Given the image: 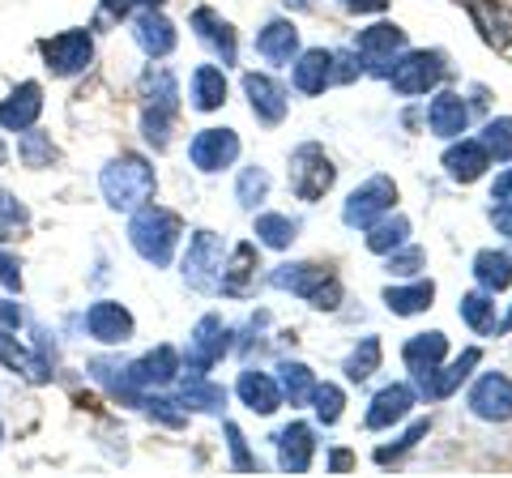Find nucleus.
<instances>
[{
	"label": "nucleus",
	"instance_id": "f257e3e1",
	"mask_svg": "<svg viewBox=\"0 0 512 478\" xmlns=\"http://www.w3.org/2000/svg\"><path fill=\"white\" fill-rule=\"evenodd\" d=\"M180 235H184L180 214L163 210V205H141V210H133V222H128V244H133L137 257L150 261L154 269L171 265Z\"/></svg>",
	"mask_w": 512,
	"mask_h": 478
},
{
	"label": "nucleus",
	"instance_id": "f03ea898",
	"mask_svg": "<svg viewBox=\"0 0 512 478\" xmlns=\"http://www.w3.org/2000/svg\"><path fill=\"white\" fill-rule=\"evenodd\" d=\"M99 188L111 210L133 214L154 197V167L141 154H120L99 171Z\"/></svg>",
	"mask_w": 512,
	"mask_h": 478
},
{
	"label": "nucleus",
	"instance_id": "7ed1b4c3",
	"mask_svg": "<svg viewBox=\"0 0 512 478\" xmlns=\"http://www.w3.org/2000/svg\"><path fill=\"white\" fill-rule=\"evenodd\" d=\"M338 180V167L333 158L316 146V141H303V146L291 154V188L299 201H320Z\"/></svg>",
	"mask_w": 512,
	"mask_h": 478
},
{
	"label": "nucleus",
	"instance_id": "20e7f679",
	"mask_svg": "<svg viewBox=\"0 0 512 478\" xmlns=\"http://www.w3.org/2000/svg\"><path fill=\"white\" fill-rule=\"evenodd\" d=\"M180 274H184V282L192 286V291H201V295L218 291V278H222V239L210 227L192 231Z\"/></svg>",
	"mask_w": 512,
	"mask_h": 478
},
{
	"label": "nucleus",
	"instance_id": "39448f33",
	"mask_svg": "<svg viewBox=\"0 0 512 478\" xmlns=\"http://www.w3.org/2000/svg\"><path fill=\"white\" fill-rule=\"evenodd\" d=\"M393 201H397V184L389 180V175H372V180L359 184L355 193L346 197V205H342V222H346V227L367 231L376 218L393 214Z\"/></svg>",
	"mask_w": 512,
	"mask_h": 478
},
{
	"label": "nucleus",
	"instance_id": "423d86ee",
	"mask_svg": "<svg viewBox=\"0 0 512 478\" xmlns=\"http://www.w3.org/2000/svg\"><path fill=\"white\" fill-rule=\"evenodd\" d=\"M39 52H43V65L52 69V77H77L90 69L94 39H90V30H60V35L39 43Z\"/></svg>",
	"mask_w": 512,
	"mask_h": 478
},
{
	"label": "nucleus",
	"instance_id": "0eeeda50",
	"mask_svg": "<svg viewBox=\"0 0 512 478\" xmlns=\"http://www.w3.org/2000/svg\"><path fill=\"white\" fill-rule=\"evenodd\" d=\"M389 86L397 94H427L431 86L444 82V56L440 52H406L393 69H384Z\"/></svg>",
	"mask_w": 512,
	"mask_h": 478
},
{
	"label": "nucleus",
	"instance_id": "6e6552de",
	"mask_svg": "<svg viewBox=\"0 0 512 478\" xmlns=\"http://www.w3.org/2000/svg\"><path fill=\"white\" fill-rule=\"evenodd\" d=\"M231 329L222 325V316H201L197 329H192V338H188V372H210L214 363L231 350Z\"/></svg>",
	"mask_w": 512,
	"mask_h": 478
},
{
	"label": "nucleus",
	"instance_id": "1a4fd4ad",
	"mask_svg": "<svg viewBox=\"0 0 512 478\" xmlns=\"http://www.w3.org/2000/svg\"><path fill=\"white\" fill-rule=\"evenodd\" d=\"M188 158L197 171H222L239 158V133L235 129H201L192 137Z\"/></svg>",
	"mask_w": 512,
	"mask_h": 478
},
{
	"label": "nucleus",
	"instance_id": "9d476101",
	"mask_svg": "<svg viewBox=\"0 0 512 478\" xmlns=\"http://www.w3.org/2000/svg\"><path fill=\"white\" fill-rule=\"evenodd\" d=\"M86 329L94 342L103 346H124L128 338H133V312H128L124 304H116V299H99V304H90L86 312Z\"/></svg>",
	"mask_w": 512,
	"mask_h": 478
},
{
	"label": "nucleus",
	"instance_id": "9b49d317",
	"mask_svg": "<svg viewBox=\"0 0 512 478\" xmlns=\"http://www.w3.org/2000/svg\"><path fill=\"white\" fill-rule=\"evenodd\" d=\"M470 410L483 423H508L512 419V380L500 376V372H487L470 389Z\"/></svg>",
	"mask_w": 512,
	"mask_h": 478
},
{
	"label": "nucleus",
	"instance_id": "f8f14e48",
	"mask_svg": "<svg viewBox=\"0 0 512 478\" xmlns=\"http://www.w3.org/2000/svg\"><path fill=\"white\" fill-rule=\"evenodd\" d=\"M244 94L252 103V116L261 124H282L286 120V107H291V99H286V90L274 82V77L244 73Z\"/></svg>",
	"mask_w": 512,
	"mask_h": 478
},
{
	"label": "nucleus",
	"instance_id": "ddd939ff",
	"mask_svg": "<svg viewBox=\"0 0 512 478\" xmlns=\"http://www.w3.org/2000/svg\"><path fill=\"white\" fill-rule=\"evenodd\" d=\"M175 376H180V355H175V346H158L150 355H141L137 363H128V380H133L137 389L175 385Z\"/></svg>",
	"mask_w": 512,
	"mask_h": 478
},
{
	"label": "nucleus",
	"instance_id": "4468645a",
	"mask_svg": "<svg viewBox=\"0 0 512 478\" xmlns=\"http://www.w3.org/2000/svg\"><path fill=\"white\" fill-rule=\"evenodd\" d=\"M39 111H43V86L39 82H22L5 103H0V129H9V133L35 129Z\"/></svg>",
	"mask_w": 512,
	"mask_h": 478
},
{
	"label": "nucleus",
	"instance_id": "2eb2a0df",
	"mask_svg": "<svg viewBox=\"0 0 512 478\" xmlns=\"http://www.w3.org/2000/svg\"><path fill=\"white\" fill-rule=\"evenodd\" d=\"M133 39H137V47L146 56H154V60H163V56H171L175 52V26L163 18L158 9H141L137 18H133Z\"/></svg>",
	"mask_w": 512,
	"mask_h": 478
},
{
	"label": "nucleus",
	"instance_id": "dca6fc26",
	"mask_svg": "<svg viewBox=\"0 0 512 478\" xmlns=\"http://www.w3.org/2000/svg\"><path fill=\"white\" fill-rule=\"evenodd\" d=\"M274 444H278V466L286 474H308L312 453H316V440H312V427L308 423L282 427V432L274 436Z\"/></svg>",
	"mask_w": 512,
	"mask_h": 478
},
{
	"label": "nucleus",
	"instance_id": "f3484780",
	"mask_svg": "<svg viewBox=\"0 0 512 478\" xmlns=\"http://www.w3.org/2000/svg\"><path fill=\"white\" fill-rule=\"evenodd\" d=\"M192 30H197V39L210 47V52L222 60V65H235L239 43H235V30H231L227 18H218L214 9H197V13H192Z\"/></svg>",
	"mask_w": 512,
	"mask_h": 478
},
{
	"label": "nucleus",
	"instance_id": "a211bd4d",
	"mask_svg": "<svg viewBox=\"0 0 512 478\" xmlns=\"http://www.w3.org/2000/svg\"><path fill=\"white\" fill-rule=\"evenodd\" d=\"M470 18L478 26V35H483L487 47H495V52H504V47L512 43V18L508 9L500 5V0H466Z\"/></svg>",
	"mask_w": 512,
	"mask_h": 478
},
{
	"label": "nucleus",
	"instance_id": "6ab92c4d",
	"mask_svg": "<svg viewBox=\"0 0 512 478\" xmlns=\"http://www.w3.org/2000/svg\"><path fill=\"white\" fill-rule=\"evenodd\" d=\"M487 167H491V154H487L483 141L461 137V141H453V146L444 150V171L453 175L457 184H474V180H478V175H483Z\"/></svg>",
	"mask_w": 512,
	"mask_h": 478
},
{
	"label": "nucleus",
	"instance_id": "aec40b11",
	"mask_svg": "<svg viewBox=\"0 0 512 478\" xmlns=\"http://www.w3.org/2000/svg\"><path fill=\"white\" fill-rule=\"evenodd\" d=\"M427 124H431V133L436 137H461L470 129V107H466V99L461 94H453V90H444V94H436L431 99V107H427Z\"/></svg>",
	"mask_w": 512,
	"mask_h": 478
},
{
	"label": "nucleus",
	"instance_id": "412c9836",
	"mask_svg": "<svg viewBox=\"0 0 512 478\" xmlns=\"http://www.w3.org/2000/svg\"><path fill=\"white\" fill-rule=\"evenodd\" d=\"M448 355V338L440 329H431V333H414V338L402 346V359H406V368L414 372V380H423L427 372H436L440 363Z\"/></svg>",
	"mask_w": 512,
	"mask_h": 478
},
{
	"label": "nucleus",
	"instance_id": "4be33fe9",
	"mask_svg": "<svg viewBox=\"0 0 512 478\" xmlns=\"http://www.w3.org/2000/svg\"><path fill=\"white\" fill-rule=\"evenodd\" d=\"M333 278L329 265H316V261H295V265H278L274 274H269V282L278 286V291H291V295H303L308 299L312 291H320Z\"/></svg>",
	"mask_w": 512,
	"mask_h": 478
},
{
	"label": "nucleus",
	"instance_id": "5701e85b",
	"mask_svg": "<svg viewBox=\"0 0 512 478\" xmlns=\"http://www.w3.org/2000/svg\"><path fill=\"white\" fill-rule=\"evenodd\" d=\"M0 363H5L9 372L26 376L30 385H47V380H52V363L43 355H35V350H26L18 338H9L5 329H0Z\"/></svg>",
	"mask_w": 512,
	"mask_h": 478
},
{
	"label": "nucleus",
	"instance_id": "b1692460",
	"mask_svg": "<svg viewBox=\"0 0 512 478\" xmlns=\"http://www.w3.org/2000/svg\"><path fill=\"white\" fill-rule=\"evenodd\" d=\"M235 393H239V402H244L252 414H274V410L282 406V389H278V380L269 376V372H256V368L239 372Z\"/></svg>",
	"mask_w": 512,
	"mask_h": 478
},
{
	"label": "nucleus",
	"instance_id": "393cba45",
	"mask_svg": "<svg viewBox=\"0 0 512 478\" xmlns=\"http://www.w3.org/2000/svg\"><path fill=\"white\" fill-rule=\"evenodd\" d=\"M414 406V389L410 385H389V389H380L372 397V406H367V427L372 432H384V427H393V423H402L406 414Z\"/></svg>",
	"mask_w": 512,
	"mask_h": 478
},
{
	"label": "nucleus",
	"instance_id": "a878e982",
	"mask_svg": "<svg viewBox=\"0 0 512 478\" xmlns=\"http://www.w3.org/2000/svg\"><path fill=\"white\" fill-rule=\"evenodd\" d=\"M256 52H261L269 65H291V60L299 56V30H295V22H286V18L269 22L261 35H256Z\"/></svg>",
	"mask_w": 512,
	"mask_h": 478
},
{
	"label": "nucleus",
	"instance_id": "bb28decb",
	"mask_svg": "<svg viewBox=\"0 0 512 478\" xmlns=\"http://www.w3.org/2000/svg\"><path fill=\"white\" fill-rule=\"evenodd\" d=\"M333 86V52L325 47H312L295 60V90L303 94H325Z\"/></svg>",
	"mask_w": 512,
	"mask_h": 478
},
{
	"label": "nucleus",
	"instance_id": "cd10ccee",
	"mask_svg": "<svg viewBox=\"0 0 512 478\" xmlns=\"http://www.w3.org/2000/svg\"><path fill=\"white\" fill-rule=\"evenodd\" d=\"M478 359H483V355H478V350L470 346V350H461V359L457 363H448V368L440 372H427L423 380H419V389L427 393V397H448V393H457L461 389V380H466L474 368H478Z\"/></svg>",
	"mask_w": 512,
	"mask_h": 478
},
{
	"label": "nucleus",
	"instance_id": "c85d7f7f",
	"mask_svg": "<svg viewBox=\"0 0 512 478\" xmlns=\"http://www.w3.org/2000/svg\"><path fill=\"white\" fill-rule=\"evenodd\" d=\"M141 99H146V111H167V116H175V99H180V86H175L171 69L163 65H150L146 73H141Z\"/></svg>",
	"mask_w": 512,
	"mask_h": 478
},
{
	"label": "nucleus",
	"instance_id": "c756f323",
	"mask_svg": "<svg viewBox=\"0 0 512 478\" xmlns=\"http://www.w3.org/2000/svg\"><path fill=\"white\" fill-rule=\"evenodd\" d=\"M431 299H436V282L423 278V282H410V286H389V291H384V308L393 316H419L431 308Z\"/></svg>",
	"mask_w": 512,
	"mask_h": 478
},
{
	"label": "nucleus",
	"instance_id": "7c9ffc66",
	"mask_svg": "<svg viewBox=\"0 0 512 478\" xmlns=\"http://www.w3.org/2000/svg\"><path fill=\"white\" fill-rule=\"evenodd\" d=\"M256 269H261V261H256V248H252V244H235L231 261L222 265L218 286H222L227 295H248V286H252V278H256Z\"/></svg>",
	"mask_w": 512,
	"mask_h": 478
},
{
	"label": "nucleus",
	"instance_id": "2f4dec72",
	"mask_svg": "<svg viewBox=\"0 0 512 478\" xmlns=\"http://www.w3.org/2000/svg\"><path fill=\"white\" fill-rule=\"evenodd\" d=\"M402 47H406V30L397 22H376L359 30V52L372 60H393V52H402Z\"/></svg>",
	"mask_w": 512,
	"mask_h": 478
},
{
	"label": "nucleus",
	"instance_id": "473e14b6",
	"mask_svg": "<svg viewBox=\"0 0 512 478\" xmlns=\"http://www.w3.org/2000/svg\"><path fill=\"white\" fill-rule=\"evenodd\" d=\"M175 406L218 414L222 406H227V389L214 385V380H205V372H192V376L184 380V385H180V402H175Z\"/></svg>",
	"mask_w": 512,
	"mask_h": 478
},
{
	"label": "nucleus",
	"instance_id": "72a5a7b5",
	"mask_svg": "<svg viewBox=\"0 0 512 478\" xmlns=\"http://www.w3.org/2000/svg\"><path fill=\"white\" fill-rule=\"evenodd\" d=\"M227 103V77H222L218 65H201L192 73V107L197 111H218Z\"/></svg>",
	"mask_w": 512,
	"mask_h": 478
},
{
	"label": "nucleus",
	"instance_id": "f704fd0d",
	"mask_svg": "<svg viewBox=\"0 0 512 478\" xmlns=\"http://www.w3.org/2000/svg\"><path fill=\"white\" fill-rule=\"evenodd\" d=\"M90 376L99 380V385L111 393V397H120V402L128 406H141V389L128 380V368H120V363H111V359H94L90 363Z\"/></svg>",
	"mask_w": 512,
	"mask_h": 478
},
{
	"label": "nucleus",
	"instance_id": "c9c22d12",
	"mask_svg": "<svg viewBox=\"0 0 512 478\" xmlns=\"http://www.w3.org/2000/svg\"><path fill=\"white\" fill-rule=\"evenodd\" d=\"M474 278L483 282V291H508L512 286V257L508 252H495V248H487V252H478L474 257Z\"/></svg>",
	"mask_w": 512,
	"mask_h": 478
},
{
	"label": "nucleus",
	"instance_id": "e433bc0d",
	"mask_svg": "<svg viewBox=\"0 0 512 478\" xmlns=\"http://www.w3.org/2000/svg\"><path fill=\"white\" fill-rule=\"evenodd\" d=\"M278 389H282V397H291V406H308L312 402V389H316V376H312V368L308 363H295V359H286V363H278Z\"/></svg>",
	"mask_w": 512,
	"mask_h": 478
},
{
	"label": "nucleus",
	"instance_id": "4c0bfd02",
	"mask_svg": "<svg viewBox=\"0 0 512 478\" xmlns=\"http://www.w3.org/2000/svg\"><path fill=\"white\" fill-rule=\"evenodd\" d=\"M406 235H410V222L402 214H393V218H376L372 227H367V248L376 252V257H389V252H397L406 244Z\"/></svg>",
	"mask_w": 512,
	"mask_h": 478
},
{
	"label": "nucleus",
	"instance_id": "58836bf2",
	"mask_svg": "<svg viewBox=\"0 0 512 478\" xmlns=\"http://www.w3.org/2000/svg\"><path fill=\"white\" fill-rule=\"evenodd\" d=\"M18 158H22V167L43 171V167H52V163H56L60 150L52 146V137H47V133H39V129H22V137H18Z\"/></svg>",
	"mask_w": 512,
	"mask_h": 478
},
{
	"label": "nucleus",
	"instance_id": "ea45409f",
	"mask_svg": "<svg viewBox=\"0 0 512 478\" xmlns=\"http://www.w3.org/2000/svg\"><path fill=\"white\" fill-rule=\"evenodd\" d=\"M461 321H466L474 333H491L495 329V304H491V295L487 291H470V295H461Z\"/></svg>",
	"mask_w": 512,
	"mask_h": 478
},
{
	"label": "nucleus",
	"instance_id": "a19ab883",
	"mask_svg": "<svg viewBox=\"0 0 512 478\" xmlns=\"http://www.w3.org/2000/svg\"><path fill=\"white\" fill-rule=\"evenodd\" d=\"M295 222L291 218H286V214H261V218H256V235H261V244L265 248H291L295 244Z\"/></svg>",
	"mask_w": 512,
	"mask_h": 478
},
{
	"label": "nucleus",
	"instance_id": "79ce46f5",
	"mask_svg": "<svg viewBox=\"0 0 512 478\" xmlns=\"http://www.w3.org/2000/svg\"><path fill=\"white\" fill-rule=\"evenodd\" d=\"M372 372H380V338H363L355 346V355L346 359V376L355 380V385H363Z\"/></svg>",
	"mask_w": 512,
	"mask_h": 478
},
{
	"label": "nucleus",
	"instance_id": "37998d69",
	"mask_svg": "<svg viewBox=\"0 0 512 478\" xmlns=\"http://www.w3.org/2000/svg\"><path fill=\"white\" fill-rule=\"evenodd\" d=\"M235 197L244 210H256V205L269 197V175L261 167H244L239 171V184H235Z\"/></svg>",
	"mask_w": 512,
	"mask_h": 478
},
{
	"label": "nucleus",
	"instance_id": "c03bdc74",
	"mask_svg": "<svg viewBox=\"0 0 512 478\" xmlns=\"http://www.w3.org/2000/svg\"><path fill=\"white\" fill-rule=\"evenodd\" d=\"M487 146V154L495 158V163H508L512 158V116H500V120H487L483 137H478Z\"/></svg>",
	"mask_w": 512,
	"mask_h": 478
},
{
	"label": "nucleus",
	"instance_id": "a18cd8bd",
	"mask_svg": "<svg viewBox=\"0 0 512 478\" xmlns=\"http://www.w3.org/2000/svg\"><path fill=\"white\" fill-rule=\"evenodd\" d=\"M312 406H316V419L325 423V427H333V423L342 419L346 397H342V389H338V385H316V389H312Z\"/></svg>",
	"mask_w": 512,
	"mask_h": 478
},
{
	"label": "nucleus",
	"instance_id": "49530a36",
	"mask_svg": "<svg viewBox=\"0 0 512 478\" xmlns=\"http://www.w3.org/2000/svg\"><path fill=\"white\" fill-rule=\"evenodd\" d=\"M26 222H30L26 205L13 197V193H5V188H0V239H13L18 231H26Z\"/></svg>",
	"mask_w": 512,
	"mask_h": 478
},
{
	"label": "nucleus",
	"instance_id": "de8ad7c7",
	"mask_svg": "<svg viewBox=\"0 0 512 478\" xmlns=\"http://www.w3.org/2000/svg\"><path fill=\"white\" fill-rule=\"evenodd\" d=\"M431 432V419H419V423H414L410 427V432L402 436V440H397V444H384V449H376V461H380V466H389V461H397V457H406L410 449H414V444H419L423 436Z\"/></svg>",
	"mask_w": 512,
	"mask_h": 478
},
{
	"label": "nucleus",
	"instance_id": "09e8293b",
	"mask_svg": "<svg viewBox=\"0 0 512 478\" xmlns=\"http://www.w3.org/2000/svg\"><path fill=\"white\" fill-rule=\"evenodd\" d=\"M141 406H146V414L158 419V423L184 427V410H175V402H167V397H141Z\"/></svg>",
	"mask_w": 512,
	"mask_h": 478
},
{
	"label": "nucleus",
	"instance_id": "8fccbe9b",
	"mask_svg": "<svg viewBox=\"0 0 512 478\" xmlns=\"http://www.w3.org/2000/svg\"><path fill=\"white\" fill-rule=\"evenodd\" d=\"M363 73V52H333V82H355Z\"/></svg>",
	"mask_w": 512,
	"mask_h": 478
},
{
	"label": "nucleus",
	"instance_id": "3c124183",
	"mask_svg": "<svg viewBox=\"0 0 512 478\" xmlns=\"http://www.w3.org/2000/svg\"><path fill=\"white\" fill-rule=\"evenodd\" d=\"M227 440H231V457H235V470H256V457L248 453V440H244V432H239L235 423H227Z\"/></svg>",
	"mask_w": 512,
	"mask_h": 478
},
{
	"label": "nucleus",
	"instance_id": "603ef678",
	"mask_svg": "<svg viewBox=\"0 0 512 478\" xmlns=\"http://www.w3.org/2000/svg\"><path fill=\"white\" fill-rule=\"evenodd\" d=\"M308 304H312L316 312H333V308L342 304V282H338V278H329L325 286H320V291L308 295Z\"/></svg>",
	"mask_w": 512,
	"mask_h": 478
},
{
	"label": "nucleus",
	"instance_id": "864d4df0",
	"mask_svg": "<svg viewBox=\"0 0 512 478\" xmlns=\"http://www.w3.org/2000/svg\"><path fill=\"white\" fill-rule=\"evenodd\" d=\"M163 0H103V13L107 18H133L141 9H158Z\"/></svg>",
	"mask_w": 512,
	"mask_h": 478
},
{
	"label": "nucleus",
	"instance_id": "5fc2aeb1",
	"mask_svg": "<svg viewBox=\"0 0 512 478\" xmlns=\"http://www.w3.org/2000/svg\"><path fill=\"white\" fill-rule=\"evenodd\" d=\"M0 286H5V291H22V265H18V257H9V252H0Z\"/></svg>",
	"mask_w": 512,
	"mask_h": 478
},
{
	"label": "nucleus",
	"instance_id": "6e6d98bb",
	"mask_svg": "<svg viewBox=\"0 0 512 478\" xmlns=\"http://www.w3.org/2000/svg\"><path fill=\"white\" fill-rule=\"evenodd\" d=\"M423 265V248H410V252H402V257H393V252H389V274H414V269H419Z\"/></svg>",
	"mask_w": 512,
	"mask_h": 478
},
{
	"label": "nucleus",
	"instance_id": "4d7b16f0",
	"mask_svg": "<svg viewBox=\"0 0 512 478\" xmlns=\"http://www.w3.org/2000/svg\"><path fill=\"white\" fill-rule=\"evenodd\" d=\"M491 222L500 235H512V201H495L491 205Z\"/></svg>",
	"mask_w": 512,
	"mask_h": 478
},
{
	"label": "nucleus",
	"instance_id": "13d9d810",
	"mask_svg": "<svg viewBox=\"0 0 512 478\" xmlns=\"http://www.w3.org/2000/svg\"><path fill=\"white\" fill-rule=\"evenodd\" d=\"M491 201H512V167L495 175V184H491Z\"/></svg>",
	"mask_w": 512,
	"mask_h": 478
},
{
	"label": "nucleus",
	"instance_id": "bf43d9fd",
	"mask_svg": "<svg viewBox=\"0 0 512 478\" xmlns=\"http://www.w3.org/2000/svg\"><path fill=\"white\" fill-rule=\"evenodd\" d=\"M18 325H22V308L0 299V329H18Z\"/></svg>",
	"mask_w": 512,
	"mask_h": 478
},
{
	"label": "nucleus",
	"instance_id": "052dcab7",
	"mask_svg": "<svg viewBox=\"0 0 512 478\" xmlns=\"http://www.w3.org/2000/svg\"><path fill=\"white\" fill-rule=\"evenodd\" d=\"M350 13H384L389 9V0H346Z\"/></svg>",
	"mask_w": 512,
	"mask_h": 478
},
{
	"label": "nucleus",
	"instance_id": "680f3d73",
	"mask_svg": "<svg viewBox=\"0 0 512 478\" xmlns=\"http://www.w3.org/2000/svg\"><path fill=\"white\" fill-rule=\"evenodd\" d=\"M350 461H355V457H350L346 449H338V453H333V457H329V466H333V470H338V474H342V470H350Z\"/></svg>",
	"mask_w": 512,
	"mask_h": 478
},
{
	"label": "nucleus",
	"instance_id": "e2e57ef3",
	"mask_svg": "<svg viewBox=\"0 0 512 478\" xmlns=\"http://www.w3.org/2000/svg\"><path fill=\"white\" fill-rule=\"evenodd\" d=\"M500 329H512V312H508V316H504V321H500Z\"/></svg>",
	"mask_w": 512,
	"mask_h": 478
},
{
	"label": "nucleus",
	"instance_id": "0e129e2a",
	"mask_svg": "<svg viewBox=\"0 0 512 478\" xmlns=\"http://www.w3.org/2000/svg\"><path fill=\"white\" fill-rule=\"evenodd\" d=\"M286 5H291V0H286ZM295 5H299V9H308V0H295Z\"/></svg>",
	"mask_w": 512,
	"mask_h": 478
},
{
	"label": "nucleus",
	"instance_id": "69168bd1",
	"mask_svg": "<svg viewBox=\"0 0 512 478\" xmlns=\"http://www.w3.org/2000/svg\"><path fill=\"white\" fill-rule=\"evenodd\" d=\"M0 167H5V146H0Z\"/></svg>",
	"mask_w": 512,
	"mask_h": 478
},
{
	"label": "nucleus",
	"instance_id": "338daca9",
	"mask_svg": "<svg viewBox=\"0 0 512 478\" xmlns=\"http://www.w3.org/2000/svg\"><path fill=\"white\" fill-rule=\"evenodd\" d=\"M0 440H5V427H0Z\"/></svg>",
	"mask_w": 512,
	"mask_h": 478
}]
</instances>
